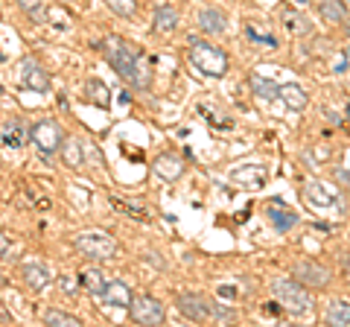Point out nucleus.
Instances as JSON below:
<instances>
[{
  "label": "nucleus",
  "instance_id": "1",
  "mask_svg": "<svg viewBox=\"0 0 350 327\" xmlns=\"http://www.w3.org/2000/svg\"><path fill=\"white\" fill-rule=\"evenodd\" d=\"M103 50H105L108 64L117 70L120 79H126L131 88H137V91L149 88V82H152L149 79V64H146L144 56H140V50H135L126 38H120V36H108L103 41Z\"/></svg>",
  "mask_w": 350,
  "mask_h": 327
},
{
  "label": "nucleus",
  "instance_id": "2",
  "mask_svg": "<svg viewBox=\"0 0 350 327\" xmlns=\"http://www.w3.org/2000/svg\"><path fill=\"white\" fill-rule=\"evenodd\" d=\"M271 296H275L286 310H292L295 315H306L312 310L310 289H306L304 283H298L295 278H275L271 280Z\"/></svg>",
  "mask_w": 350,
  "mask_h": 327
},
{
  "label": "nucleus",
  "instance_id": "3",
  "mask_svg": "<svg viewBox=\"0 0 350 327\" xmlns=\"http://www.w3.org/2000/svg\"><path fill=\"white\" fill-rule=\"evenodd\" d=\"M73 248L88 260H108L117 254V239L100 228H88V231L73 237Z\"/></svg>",
  "mask_w": 350,
  "mask_h": 327
},
{
  "label": "nucleus",
  "instance_id": "4",
  "mask_svg": "<svg viewBox=\"0 0 350 327\" xmlns=\"http://www.w3.org/2000/svg\"><path fill=\"white\" fill-rule=\"evenodd\" d=\"M304 199H306V205H310L312 211H319V213L342 216V213L347 211V205H345V199H342V193H338L333 184H327V181H312V184H306Z\"/></svg>",
  "mask_w": 350,
  "mask_h": 327
},
{
  "label": "nucleus",
  "instance_id": "5",
  "mask_svg": "<svg viewBox=\"0 0 350 327\" xmlns=\"http://www.w3.org/2000/svg\"><path fill=\"white\" fill-rule=\"evenodd\" d=\"M190 62L193 68L204 76H225L228 73V56L213 44L204 41H190Z\"/></svg>",
  "mask_w": 350,
  "mask_h": 327
},
{
  "label": "nucleus",
  "instance_id": "6",
  "mask_svg": "<svg viewBox=\"0 0 350 327\" xmlns=\"http://www.w3.org/2000/svg\"><path fill=\"white\" fill-rule=\"evenodd\" d=\"M29 140L44 152V155H53V152H59L62 140H64V132H62V126L56 123V120H41V123L32 126Z\"/></svg>",
  "mask_w": 350,
  "mask_h": 327
},
{
  "label": "nucleus",
  "instance_id": "7",
  "mask_svg": "<svg viewBox=\"0 0 350 327\" xmlns=\"http://www.w3.org/2000/svg\"><path fill=\"white\" fill-rule=\"evenodd\" d=\"M292 278L304 283L306 289H324L330 283V269L315 263V260H301V263L292 266Z\"/></svg>",
  "mask_w": 350,
  "mask_h": 327
},
{
  "label": "nucleus",
  "instance_id": "8",
  "mask_svg": "<svg viewBox=\"0 0 350 327\" xmlns=\"http://www.w3.org/2000/svg\"><path fill=\"white\" fill-rule=\"evenodd\" d=\"M129 313H131V319H135V324H163V307H161V301L152 296L131 298Z\"/></svg>",
  "mask_w": 350,
  "mask_h": 327
},
{
  "label": "nucleus",
  "instance_id": "9",
  "mask_svg": "<svg viewBox=\"0 0 350 327\" xmlns=\"http://www.w3.org/2000/svg\"><path fill=\"white\" fill-rule=\"evenodd\" d=\"M21 82H24V88L36 91V94H47L50 91V76H47V70H44L32 56L21 62Z\"/></svg>",
  "mask_w": 350,
  "mask_h": 327
},
{
  "label": "nucleus",
  "instance_id": "10",
  "mask_svg": "<svg viewBox=\"0 0 350 327\" xmlns=\"http://www.w3.org/2000/svg\"><path fill=\"white\" fill-rule=\"evenodd\" d=\"M178 310L187 315L190 322H207L211 319V301H207L204 296H193V292L178 296Z\"/></svg>",
  "mask_w": 350,
  "mask_h": 327
},
{
  "label": "nucleus",
  "instance_id": "11",
  "mask_svg": "<svg viewBox=\"0 0 350 327\" xmlns=\"http://www.w3.org/2000/svg\"><path fill=\"white\" fill-rule=\"evenodd\" d=\"M100 298H103V304H111V307H129L135 292H131L129 283H123V280H108L100 292Z\"/></svg>",
  "mask_w": 350,
  "mask_h": 327
},
{
  "label": "nucleus",
  "instance_id": "12",
  "mask_svg": "<svg viewBox=\"0 0 350 327\" xmlns=\"http://www.w3.org/2000/svg\"><path fill=\"white\" fill-rule=\"evenodd\" d=\"M59 152H62V161L68 164L70 170H79L82 164H85V140H82V138H76V135H68V138L62 140Z\"/></svg>",
  "mask_w": 350,
  "mask_h": 327
},
{
  "label": "nucleus",
  "instance_id": "13",
  "mask_svg": "<svg viewBox=\"0 0 350 327\" xmlns=\"http://www.w3.org/2000/svg\"><path fill=\"white\" fill-rule=\"evenodd\" d=\"M199 29L207 32V36H222V32L228 29V18L222 15V9H213L207 6L199 12Z\"/></svg>",
  "mask_w": 350,
  "mask_h": 327
},
{
  "label": "nucleus",
  "instance_id": "14",
  "mask_svg": "<svg viewBox=\"0 0 350 327\" xmlns=\"http://www.w3.org/2000/svg\"><path fill=\"white\" fill-rule=\"evenodd\" d=\"M21 278H24V283L32 292H41L50 283V272L44 263H24L21 266Z\"/></svg>",
  "mask_w": 350,
  "mask_h": 327
},
{
  "label": "nucleus",
  "instance_id": "15",
  "mask_svg": "<svg viewBox=\"0 0 350 327\" xmlns=\"http://www.w3.org/2000/svg\"><path fill=\"white\" fill-rule=\"evenodd\" d=\"M152 170H155L163 181H175L184 172V164H181V158H175V155H161V158L152 161Z\"/></svg>",
  "mask_w": 350,
  "mask_h": 327
},
{
  "label": "nucleus",
  "instance_id": "16",
  "mask_svg": "<svg viewBox=\"0 0 350 327\" xmlns=\"http://www.w3.org/2000/svg\"><path fill=\"white\" fill-rule=\"evenodd\" d=\"M324 319H327V324H350V301H345V298L327 301Z\"/></svg>",
  "mask_w": 350,
  "mask_h": 327
},
{
  "label": "nucleus",
  "instance_id": "17",
  "mask_svg": "<svg viewBox=\"0 0 350 327\" xmlns=\"http://www.w3.org/2000/svg\"><path fill=\"white\" fill-rule=\"evenodd\" d=\"M278 96L292 108V112H301V108L306 105V91L301 88V85H280Z\"/></svg>",
  "mask_w": 350,
  "mask_h": 327
},
{
  "label": "nucleus",
  "instance_id": "18",
  "mask_svg": "<svg viewBox=\"0 0 350 327\" xmlns=\"http://www.w3.org/2000/svg\"><path fill=\"white\" fill-rule=\"evenodd\" d=\"M152 27H155V32H172L178 27V12L172 6H158L155 18H152Z\"/></svg>",
  "mask_w": 350,
  "mask_h": 327
},
{
  "label": "nucleus",
  "instance_id": "19",
  "mask_svg": "<svg viewBox=\"0 0 350 327\" xmlns=\"http://www.w3.org/2000/svg\"><path fill=\"white\" fill-rule=\"evenodd\" d=\"M319 12H321L324 21H333V24H338V21H347V6L342 3V0H321Z\"/></svg>",
  "mask_w": 350,
  "mask_h": 327
},
{
  "label": "nucleus",
  "instance_id": "20",
  "mask_svg": "<svg viewBox=\"0 0 350 327\" xmlns=\"http://www.w3.org/2000/svg\"><path fill=\"white\" fill-rule=\"evenodd\" d=\"M18 6L24 9V15L32 24H47V6H44V0H18Z\"/></svg>",
  "mask_w": 350,
  "mask_h": 327
},
{
  "label": "nucleus",
  "instance_id": "21",
  "mask_svg": "<svg viewBox=\"0 0 350 327\" xmlns=\"http://www.w3.org/2000/svg\"><path fill=\"white\" fill-rule=\"evenodd\" d=\"M79 283H82L88 292H91V296H100L103 287H105L108 280H105V275H103L100 269H85L82 275H79Z\"/></svg>",
  "mask_w": 350,
  "mask_h": 327
},
{
  "label": "nucleus",
  "instance_id": "22",
  "mask_svg": "<svg viewBox=\"0 0 350 327\" xmlns=\"http://www.w3.org/2000/svg\"><path fill=\"white\" fill-rule=\"evenodd\" d=\"M44 324H53V327H79L82 319L73 313H64V310H47L44 313Z\"/></svg>",
  "mask_w": 350,
  "mask_h": 327
},
{
  "label": "nucleus",
  "instance_id": "23",
  "mask_svg": "<svg viewBox=\"0 0 350 327\" xmlns=\"http://www.w3.org/2000/svg\"><path fill=\"white\" fill-rule=\"evenodd\" d=\"M269 220H271V225H275L278 231H289V228L298 222V216H295L292 211H280V205H271V208H269Z\"/></svg>",
  "mask_w": 350,
  "mask_h": 327
},
{
  "label": "nucleus",
  "instance_id": "24",
  "mask_svg": "<svg viewBox=\"0 0 350 327\" xmlns=\"http://www.w3.org/2000/svg\"><path fill=\"white\" fill-rule=\"evenodd\" d=\"M85 96H88L91 103H96L100 108H105V105H108V88H105L103 82H96V79L88 82V94H85Z\"/></svg>",
  "mask_w": 350,
  "mask_h": 327
},
{
  "label": "nucleus",
  "instance_id": "25",
  "mask_svg": "<svg viewBox=\"0 0 350 327\" xmlns=\"http://www.w3.org/2000/svg\"><path fill=\"white\" fill-rule=\"evenodd\" d=\"M105 6L117 12L120 18H131L137 12V0H105Z\"/></svg>",
  "mask_w": 350,
  "mask_h": 327
},
{
  "label": "nucleus",
  "instance_id": "26",
  "mask_svg": "<svg viewBox=\"0 0 350 327\" xmlns=\"http://www.w3.org/2000/svg\"><path fill=\"white\" fill-rule=\"evenodd\" d=\"M251 88L257 91V96H269V100H275L278 96V88L271 82L262 79V76H251Z\"/></svg>",
  "mask_w": 350,
  "mask_h": 327
},
{
  "label": "nucleus",
  "instance_id": "27",
  "mask_svg": "<svg viewBox=\"0 0 350 327\" xmlns=\"http://www.w3.org/2000/svg\"><path fill=\"white\" fill-rule=\"evenodd\" d=\"M111 205H114V208H117L120 213H131V216H146V213L140 211V208H135V205H129V202H123V199H117V196L111 199Z\"/></svg>",
  "mask_w": 350,
  "mask_h": 327
},
{
  "label": "nucleus",
  "instance_id": "28",
  "mask_svg": "<svg viewBox=\"0 0 350 327\" xmlns=\"http://www.w3.org/2000/svg\"><path fill=\"white\" fill-rule=\"evenodd\" d=\"M3 140H6L9 146H21V138H18V120H12V123H9V129H6Z\"/></svg>",
  "mask_w": 350,
  "mask_h": 327
},
{
  "label": "nucleus",
  "instance_id": "29",
  "mask_svg": "<svg viewBox=\"0 0 350 327\" xmlns=\"http://www.w3.org/2000/svg\"><path fill=\"white\" fill-rule=\"evenodd\" d=\"M9 257H12V239L0 231V260H9Z\"/></svg>",
  "mask_w": 350,
  "mask_h": 327
},
{
  "label": "nucleus",
  "instance_id": "30",
  "mask_svg": "<svg viewBox=\"0 0 350 327\" xmlns=\"http://www.w3.org/2000/svg\"><path fill=\"white\" fill-rule=\"evenodd\" d=\"M146 260H149V263H155L158 269H163V260L158 257V252H146Z\"/></svg>",
  "mask_w": 350,
  "mask_h": 327
},
{
  "label": "nucleus",
  "instance_id": "31",
  "mask_svg": "<svg viewBox=\"0 0 350 327\" xmlns=\"http://www.w3.org/2000/svg\"><path fill=\"white\" fill-rule=\"evenodd\" d=\"M219 296H225V298H234V296H237V289H234V287H222V289H219Z\"/></svg>",
  "mask_w": 350,
  "mask_h": 327
},
{
  "label": "nucleus",
  "instance_id": "32",
  "mask_svg": "<svg viewBox=\"0 0 350 327\" xmlns=\"http://www.w3.org/2000/svg\"><path fill=\"white\" fill-rule=\"evenodd\" d=\"M59 3H85V0H59Z\"/></svg>",
  "mask_w": 350,
  "mask_h": 327
},
{
  "label": "nucleus",
  "instance_id": "33",
  "mask_svg": "<svg viewBox=\"0 0 350 327\" xmlns=\"http://www.w3.org/2000/svg\"><path fill=\"white\" fill-rule=\"evenodd\" d=\"M347 278H350V263H347Z\"/></svg>",
  "mask_w": 350,
  "mask_h": 327
}]
</instances>
